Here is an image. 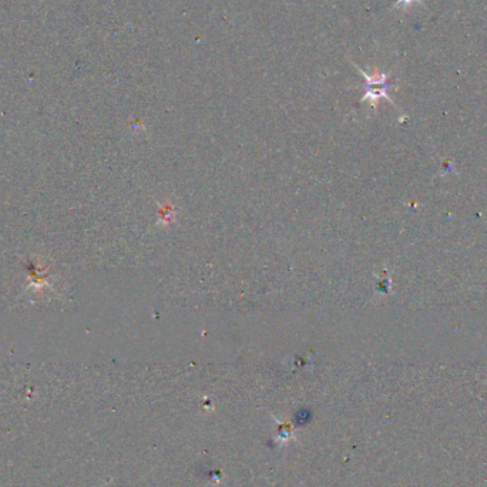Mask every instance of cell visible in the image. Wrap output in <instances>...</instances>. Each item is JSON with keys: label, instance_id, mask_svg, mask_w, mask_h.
I'll use <instances>...</instances> for the list:
<instances>
[{"label": "cell", "instance_id": "7a4b0ae2", "mask_svg": "<svg viewBox=\"0 0 487 487\" xmlns=\"http://www.w3.org/2000/svg\"><path fill=\"white\" fill-rule=\"evenodd\" d=\"M419 2H420V0H397L395 8H404V9H406V8H409L412 3H419Z\"/></svg>", "mask_w": 487, "mask_h": 487}, {"label": "cell", "instance_id": "6da1fadb", "mask_svg": "<svg viewBox=\"0 0 487 487\" xmlns=\"http://www.w3.org/2000/svg\"><path fill=\"white\" fill-rule=\"evenodd\" d=\"M358 70L363 74L365 80H366V94L363 97V100L366 99H370L372 101H374V104L381 99V97H388V88H389V84H388V76L386 74H382L379 72H375V74H368L365 73L363 70H361L358 67ZM390 100V99H389Z\"/></svg>", "mask_w": 487, "mask_h": 487}]
</instances>
